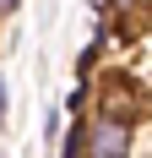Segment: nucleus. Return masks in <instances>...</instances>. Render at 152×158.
I'll use <instances>...</instances> for the list:
<instances>
[{
    "mask_svg": "<svg viewBox=\"0 0 152 158\" xmlns=\"http://www.w3.org/2000/svg\"><path fill=\"white\" fill-rule=\"evenodd\" d=\"M82 158H136V120L125 114H87V142H82Z\"/></svg>",
    "mask_w": 152,
    "mask_h": 158,
    "instance_id": "obj_1",
    "label": "nucleus"
},
{
    "mask_svg": "<svg viewBox=\"0 0 152 158\" xmlns=\"http://www.w3.org/2000/svg\"><path fill=\"white\" fill-rule=\"evenodd\" d=\"M16 6H22V0H0V22H6V16H11Z\"/></svg>",
    "mask_w": 152,
    "mask_h": 158,
    "instance_id": "obj_4",
    "label": "nucleus"
},
{
    "mask_svg": "<svg viewBox=\"0 0 152 158\" xmlns=\"http://www.w3.org/2000/svg\"><path fill=\"white\" fill-rule=\"evenodd\" d=\"M92 11H98V16H109V0H92Z\"/></svg>",
    "mask_w": 152,
    "mask_h": 158,
    "instance_id": "obj_5",
    "label": "nucleus"
},
{
    "mask_svg": "<svg viewBox=\"0 0 152 158\" xmlns=\"http://www.w3.org/2000/svg\"><path fill=\"white\" fill-rule=\"evenodd\" d=\"M92 109L125 114V120H141V114H147V98H141V87L125 77V71H114V77H103L98 87H92Z\"/></svg>",
    "mask_w": 152,
    "mask_h": 158,
    "instance_id": "obj_2",
    "label": "nucleus"
},
{
    "mask_svg": "<svg viewBox=\"0 0 152 158\" xmlns=\"http://www.w3.org/2000/svg\"><path fill=\"white\" fill-rule=\"evenodd\" d=\"M147 11H152V0H109L114 22H130V16H147Z\"/></svg>",
    "mask_w": 152,
    "mask_h": 158,
    "instance_id": "obj_3",
    "label": "nucleus"
}]
</instances>
